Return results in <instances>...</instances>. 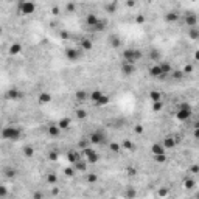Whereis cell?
<instances>
[{
	"label": "cell",
	"mask_w": 199,
	"mask_h": 199,
	"mask_svg": "<svg viewBox=\"0 0 199 199\" xmlns=\"http://www.w3.org/2000/svg\"><path fill=\"white\" fill-rule=\"evenodd\" d=\"M166 20H170V22H176V20H177V14H176V13H170V14H166Z\"/></svg>",
	"instance_id": "7"
},
{
	"label": "cell",
	"mask_w": 199,
	"mask_h": 199,
	"mask_svg": "<svg viewBox=\"0 0 199 199\" xmlns=\"http://www.w3.org/2000/svg\"><path fill=\"white\" fill-rule=\"evenodd\" d=\"M190 114H191V112H190V107H188V106H184V107L176 114V117H177L179 120H187L188 117H190Z\"/></svg>",
	"instance_id": "3"
},
{
	"label": "cell",
	"mask_w": 199,
	"mask_h": 199,
	"mask_svg": "<svg viewBox=\"0 0 199 199\" xmlns=\"http://www.w3.org/2000/svg\"><path fill=\"white\" fill-rule=\"evenodd\" d=\"M20 9H22L24 14H31V13H34V3L25 0V2L22 3V8H20Z\"/></svg>",
	"instance_id": "2"
},
{
	"label": "cell",
	"mask_w": 199,
	"mask_h": 199,
	"mask_svg": "<svg viewBox=\"0 0 199 199\" xmlns=\"http://www.w3.org/2000/svg\"><path fill=\"white\" fill-rule=\"evenodd\" d=\"M3 139H9V140H17L20 137V131L17 128H13V126H6L2 132Z\"/></svg>",
	"instance_id": "1"
},
{
	"label": "cell",
	"mask_w": 199,
	"mask_h": 199,
	"mask_svg": "<svg viewBox=\"0 0 199 199\" xmlns=\"http://www.w3.org/2000/svg\"><path fill=\"white\" fill-rule=\"evenodd\" d=\"M89 98H90V93H89V92H86V90H80V92H76V100H78L80 103L87 101Z\"/></svg>",
	"instance_id": "4"
},
{
	"label": "cell",
	"mask_w": 199,
	"mask_h": 199,
	"mask_svg": "<svg viewBox=\"0 0 199 199\" xmlns=\"http://www.w3.org/2000/svg\"><path fill=\"white\" fill-rule=\"evenodd\" d=\"M163 151H165V146H163V145H154V146H153V153L157 154V156H162Z\"/></svg>",
	"instance_id": "6"
},
{
	"label": "cell",
	"mask_w": 199,
	"mask_h": 199,
	"mask_svg": "<svg viewBox=\"0 0 199 199\" xmlns=\"http://www.w3.org/2000/svg\"><path fill=\"white\" fill-rule=\"evenodd\" d=\"M67 56H69V59L76 61L81 56V53H80V50H67Z\"/></svg>",
	"instance_id": "5"
}]
</instances>
